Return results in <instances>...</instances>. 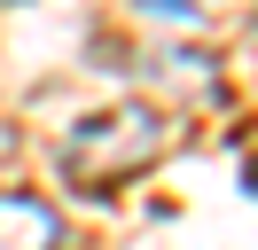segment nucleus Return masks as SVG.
Masks as SVG:
<instances>
[{"mask_svg":"<svg viewBox=\"0 0 258 250\" xmlns=\"http://www.w3.org/2000/svg\"><path fill=\"white\" fill-rule=\"evenodd\" d=\"M164 156V117L157 109H141V102H125V109H102V117H86V125H71V141H63V180L71 188H86V196H110V188H125L133 172H149Z\"/></svg>","mask_w":258,"mask_h":250,"instance_id":"nucleus-1","label":"nucleus"},{"mask_svg":"<svg viewBox=\"0 0 258 250\" xmlns=\"http://www.w3.org/2000/svg\"><path fill=\"white\" fill-rule=\"evenodd\" d=\"M250 188H258V164H250Z\"/></svg>","mask_w":258,"mask_h":250,"instance_id":"nucleus-3","label":"nucleus"},{"mask_svg":"<svg viewBox=\"0 0 258 250\" xmlns=\"http://www.w3.org/2000/svg\"><path fill=\"white\" fill-rule=\"evenodd\" d=\"M0 250H63V211L0 188Z\"/></svg>","mask_w":258,"mask_h":250,"instance_id":"nucleus-2","label":"nucleus"}]
</instances>
